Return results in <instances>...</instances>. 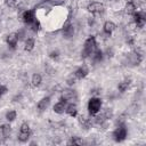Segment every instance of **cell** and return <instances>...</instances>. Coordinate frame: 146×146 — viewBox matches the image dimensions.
I'll list each match as a JSON object with an SVG mask.
<instances>
[{"label":"cell","instance_id":"1","mask_svg":"<svg viewBox=\"0 0 146 146\" xmlns=\"http://www.w3.org/2000/svg\"><path fill=\"white\" fill-rule=\"evenodd\" d=\"M96 50V39L95 36H89L86 41H84V46H83V51H82V56L84 58L91 56V54Z\"/></svg>","mask_w":146,"mask_h":146},{"label":"cell","instance_id":"2","mask_svg":"<svg viewBox=\"0 0 146 146\" xmlns=\"http://www.w3.org/2000/svg\"><path fill=\"white\" fill-rule=\"evenodd\" d=\"M100 107H102V100L97 97H92L89 99V103H88V111L90 113V115H96L99 111H100Z\"/></svg>","mask_w":146,"mask_h":146},{"label":"cell","instance_id":"3","mask_svg":"<svg viewBox=\"0 0 146 146\" xmlns=\"http://www.w3.org/2000/svg\"><path fill=\"white\" fill-rule=\"evenodd\" d=\"M30 135H31V129H30V125L24 122L21 124V128H19V135H18V140L22 141V143H25L27 141V139L30 138Z\"/></svg>","mask_w":146,"mask_h":146},{"label":"cell","instance_id":"4","mask_svg":"<svg viewBox=\"0 0 146 146\" xmlns=\"http://www.w3.org/2000/svg\"><path fill=\"white\" fill-rule=\"evenodd\" d=\"M113 137H114V140L115 141H122L125 139L127 137V129L123 124H120L113 132Z\"/></svg>","mask_w":146,"mask_h":146},{"label":"cell","instance_id":"5","mask_svg":"<svg viewBox=\"0 0 146 146\" xmlns=\"http://www.w3.org/2000/svg\"><path fill=\"white\" fill-rule=\"evenodd\" d=\"M87 9H88V11L91 13V14H98V13H103L104 9H105V7H104V5H103L102 2L95 1V2L89 3V5L87 6Z\"/></svg>","mask_w":146,"mask_h":146},{"label":"cell","instance_id":"6","mask_svg":"<svg viewBox=\"0 0 146 146\" xmlns=\"http://www.w3.org/2000/svg\"><path fill=\"white\" fill-rule=\"evenodd\" d=\"M62 99H64L66 103L70 102V103H73L74 100L78 99V96H76V92L74 90H71V89H66L63 91L62 94Z\"/></svg>","mask_w":146,"mask_h":146},{"label":"cell","instance_id":"7","mask_svg":"<svg viewBox=\"0 0 146 146\" xmlns=\"http://www.w3.org/2000/svg\"><path fill=\"white\" fill-rule=\"evenodd\" d=\"M128 60H129V63H130L131 65H139V64L141 63V60H143V57H141V55H140L139 52L132 51V52L129 54Z\"/></svg>","mask_w":146,"mask_h":146},{"label":"cell","instance_id":"8","mask_svg":"<svg viewBox=\"0 0 146 146\" xmlns=\"http://www.w3.org/2000/svg\"><path fill=\"white\" fill-rule=\"evenodd\" d=\"M22 19L24 23L26 24H31L34 19H35V15H34V10H25L22 14Z\"/></svg>","mask_w":146,"mask_h":146},{"label":"cell","instance_id":"9","mask_svg":"<svg viewBox=\"0 0 146 146\" xmlns=\"http://www.w3.org/2000/svg\"><path fill=\"white\" fill-rule=\"evenodd\" d=\"M133 21H135V24L137 27H143L145 25V15L143 13H135L133 14Z\"/></svg>","mask_w":146,"mask_h":146},{"label":"cell","instance_id":"10","mask_svg":"<svg viewBox=\"0 0 146 146\" xmlns=\"http://www.w3.org/2000/svg\"><path fill=\"white\" fill-rule=\"evenodd\" d=\"M66 106H67V103L64 100V99H60L58 103L55 104L54 106V112L57 113V114H63L66 110Z\"/></svg>","mask_w":146,"mask_h":146},{"label":"cell","instance_id":"11","mask_svg":"<svg viewBox=\"0 0 146 146\" xmlns=\"http://www.w3.org/2000/svg\"><path fill=\"white\" fill-rule=\"evenodd\" d=\"M88 74V68L87 67H79L74 73H73V76L75 78V80H81L83 78H86Z\"/></svg>","mask_w":146,"mask_h":146},{"label":"cell","instance_id":"12","mask_svg":"<svg viewBox=\"0 0 146 146\" xmlns=\"http://www.w3.org/2000/svg\"><path fill=\"white\" fill-rule=\"evenodd\" d=\"M6 41H7L8 46H10L11 48H15L16 44H17V42H18V34H17V33H10V34L7 36Z\"/></svg>","mask_w":146,"mask_h":146},{"label":"cell","instance_id":"13","mask_svg":"<svg viewBox=\"0 0 146 146\" xmlns=\"http://www.w3.org/2000/svg\"><path fill=\"white\" fill-rule=\"evenodd\" d=\"M63 34L67 39L71 38V36H73V34H74V27H73V25L72 24H66L64 26V29H63Z\"/></svg>","mask_w":146,"mask_h":146},{"label":"cell","instance_id":"14","mask_svg":"<svg viewBox=\"0 0 146 146\" xmlns=\"http://www.w3.org/2000/svg\"><path fill=\"white\" fill-rule=\"evenodd\" d=\"M65 111L67 112V114H68L70 116L75 117V116L78 115V108H76V105L73 104V103H70V104L66 106V110H65Z\"/></svg>","mask_w":146,"mask_h":146},{"label":"cell","instance_id":"15","mask_svg":"<svg viewBox=\"0 0 146 146\" xmlns=\"http://www.w3.org/2000/svg\"><path fill=\"white\" fill-rule=\"evenodd\" d=\"M115 24L113 23V22H111V21H107V22H105L104 23V26H103V29H104V32L106 33V34H111L114 30H115Z\"/></svg>","mask_w":146,"mask_h":146},{"label":"cell","instance_id":"16","mask_svg":"<svg viewBox=\"0 0 146 146\" xmlns=\"http://www.w3.org/2000/svg\"><path fill=\"white\" fill-rule=\"evenodd\" d=\"M49 103H50V98L49 97H43L39 103H38V108H39V111H44L47 107H48V105H49Z\"/></svg>","mask_w":146,"mask_h":146},{"label":"cell","instance_id":"17","mask_svg":"<svg viewBox=\"0 0 146 146\" xmlns=\"http://www.w3.org/2000/svg\"><path fill=\"white\" fill-rule=\"evenodd\" d=\"M0 131H1V135L3 138H8L10 136V132H11V128L9 124H2L0 127Z\"/></svg>","mask_w":146,"mask_h":146},{"label":"cell","instance_id":"18","mask_svg":"<svg viewBox=\"0 0 146 146\" xmlns=\"http://www.w3.org/2000/svg\"><path fill=\"white\" fill-rule=\"evenodd\" d=\"M130 79H128V80H124V81H121L119 84H117V89H119V91L120 92H124L128 88H129V86H130Z\"/></svg>","mask_w":146,"mask_h":146},{"label":"cell","instance_id":"19","mask_svg":"<svg viewBox=\"0 0 146 146\" xmlns=\"http://www.w3.org/2000/svg\"><path fill=\"white\" fill-rule=\"evenodd\" d=\"M136 6H135V3L133 2H131V1H129V2H127V5H125V13L127 14H131V15H133L135 13H136Z\"/></svg>","mask_w":146,"mask_h":146},{"label":"cell","instance_id":"20","mask_svg":"<svg viewBox=\"0 0 146 146\" xmlns=\"http://www.w3.org/2000/svg\"><path fill=\"white\" fill-rule=\"evenodd\" d=\"M33 48H34V39L30 38V39H27V40L25 41V46H24V49H25L26 51H31Z\"/></svg>","mask_w":146,"mask_h":146},{"label":"cell","instance_id":"21","mask_svg":"<svg viewBox=\"0 0 146 146\" xmlns=\"http://www.w3.org/2000/svg\"><path fill=\"white\" fill-rule=\"evenodd\" d=\"M41 75L40 74H38V73H35V74H33L32 75V84L34 86V87H38V86H40V83H41Z\"/></svg>","mask_w":146,"mask_h":146},{"label":"cell","instance_id":"22","mask_svg":"<svg viewBox=\"0 0 146 146\" xmlns=\"http://www.w3.org/2000/svg\"><path fill=\"white\" fill-rule=\"evenodd\" d=\"M30 25H31V29H32V31H34V32H38V31L41 29L40 22H39L36 18H35V19H34V21H33V22H32Z\"/></svg>","mask_w":146,"mask_h":146},{"label":"cell","instance_id":"23","mask_svg":"<svg viewBox=\"0 0 146 146\" xmlns=\"http://www.w3.org/2000/svg\"><path fill=\"white\" fill-rule=\"evenodd\" d=\"M16 115H17L16 111H8V112L6 113V119L10 122V121H14V120L16 119Z\"/></svg>","mask_w":146,"mask_h":146},{"label":"cell","instance_id":"24","mask_svg":"<svg viewBox=\"0 0 146 146\" xmlns=\"http://www.w3.org/2000/svg\"><path fill=\"white\" fill-rule=\"evenodd\" d=\"M91 56H92L94 60L98 62V60L102 59V57H103V52H102V50H95V51L91 54Z\"/></svg>","mask_w":146,"mask_h":146},{"label":"cell","instance_id":"25","mask_svg":"<svg viewBox=\"0 0 146 146\" xmlns=\"http://www.w3.org/2000/svg\"><path fill=\"white\" fill-rule=\"evenodd\" d=\"M67 144H68V145H72V144H73V145H81V144H82V140H81L79 137H72L71 140H70Z\"/></svg>","mask_w":146,"mask_h":146},{"label":"cell","instance_id":"26","mask_svg":"<svg viewBox=\"0 0 146 146\" xmlns=\"http://www.w3.org/2000/svg\"><path fill=\"white\" fill-rule=\"evenodd\" d=\"M19 3V0H6V5L9 7H16Z\"/></svg>","mask_w":146,"mask_h":146},{"label":"cell","instance_id":"27","mask_svg":"<svg viewBox=\"0 0 146 146\" xmlns=\"http://www.w3.org/2000/svg\"><path fill=\"white\" fill-rule=\"evenodd\" d=\"M7 92V87H5V86H0V96H2L3 94H6Z\"/></svg>","mask_w":146,"mask_h":146},{"label":"cell","instance_id":"28","mask_svg":"<svg viewBox=\"0 0 146 146\" xmlns=\"http://www.w3.org/2000/svg\"><path fill=\"white\" fill-rule=\"evenodd\" d=\"M57 56H58V52H57V51H52V52H50V57L54 58V57H57Z\"/></svg>","mask_w":146,"mask_h":146}]
</instances>
